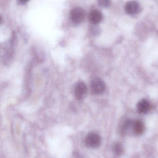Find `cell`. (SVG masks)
<instances>
[{
  "mask_svg": "<svg viewBox=\"0 0 158 158\" xmlns=\"http://www.w3.org/2000/svg\"><path fill=\"white\" fill-rule=\"evenodd\" d=\"M101 137L98 133L91 132L88 134L85 138V144L91 148H96L100 146Z\"/></svg>",
  "mask_w": 158,
  "mask_h": 158,
  "instance_id": "1",
  "label": "cell"
},
{
  "mask_svg": "<svg viewBox=\"0 0 158 158\" xmlns=\"http://www.w3.org/2000/svg\"><path fill=\"white\" fill-rule=\"evenodd\" d=\"M106 88L104 82L99 78H94L90 84L91 91L96 95L102 94Z\"/></svg>",
  "mask_w": 158,
  "mask_h": 158,
  "instance_id": "3",
  "label": "cell"
},
{
  "mask_svg": "<svg viewBox=\"0 0 158 158\" xmlns=\"http://www.w3.org/2000/svg\"><path fill=\"white\" fill-rule=\"evenodd\" d=\"M98 3L101 7L108 8L110 5V0H98Z\"/></svg>",
  "mask_w": 158,
  "mask_h": 158,
  "instance_id": "9",
  "label": "cell"
},
{
  "mask_svg": "<svg viewBox=\"0 0 158 158\" xmlns=\"http://www.w3.org/2000/svg\"><path fill=\"white\" fill-rule=\"evenodd\" d=\"M29 0H18L19 4H24L28 2Z\"/></svg>",
  "mask_w": 158,
  "mask_h": 158,
  "instance_id": "11",
  "label": "cell"
},
{
  "mask_svg": "<svg viewBox=\"0 0 158 158\" xmlns=\"http://www.w3.org/2000/svg\"><path fill=\"white\" fill-rule=\"evenodd\" d=\"M87 91V88L85 83L79 82L75 88V95L77 99L81 100L85 97Z\"/></svg>",
  "mask_w": 158,
  "mask_h": 158,
  "instance_id": "4",
  "label": "cell"
},
{
  "mask_svg": "<svg viewBox=\"0 0 158 158\" xmlns=\"http://www.w3.org/2000/svg\"><path fill=\"white\" fill-rule=\"evenodd\" d=\"M70 16L74 23L80 24L85 20V14L84 10L80 7H76L71 10Z\"/></svg>",
  "mask_w": 158,
  "mask_h": 158,
  "instance_id": "2",
  "label": "cell"
},
{
  "mask_svg": "<svg viewBox=\"0 0 158 158\" xmlns=\"http://www.w3.org/2000/svg\"><path fill=\"white\" fill-rule=\"evenodd\" d=\"M145 126L144 124L140 120L133 121L132 127V132L135 135H139L144 132Z\"/></svg>",
  "mask_w": 158,
  "mask_h": 158,
  "instance_id": "7",
  "label": "cell"
},
{
  "mask_svg": "<svg viewBox=\"0 0 158 158\" xmlns=\"http://www.w3.org/2000/svg\"><path fill=\"white\" fill-rule=\"evenodd\" d=\"M114 150L116 154H121L123 151V147L121 146V144L117 143L114 147Z\"/></svg>",
  "mask_w": 158,
  "mask_h": 158,
  "instance_id": "10",
  "label": "cell"
},
{
  "mask_svg": "<svg viewBox=\"0 0 158 158\" xmlns=\"http://www.w3.org/2000/svg\"><path fill=\"white\" fill-rule=\"evenodd\" d=\"M138 110L140 113H146L149 110L150 105L149 102L145 99L139 101L137 105Z\"/></svg>",
  "mask_w": 158,
  "mask_h": 158,
  "instance_id": "8",
  "label": "cell"
},
{
  "mask_svg": "<svg viewBox=\"0 0 158 158\" xmlns=\"http://www.w3.org/2000/svg\"><path fill=\"white\" fill-rule=\"evenodd\" d=\"M89 19L92 24H98L102 20V14L98 10H93L89 13Z\"/></svg>",
  "mask_w": 158,
  "mask_h": 158,
  "instance_id": "6",
  "label": "cell"
},
{
  "mask_svg": "<svg viewBox=\"0 0 158 158\" xmlns=\"http://www.w3.org/2000/svg\"><path fill=\"white\" fill-rule=\"evenodd\" d=\"M139 4L134 1L127 2L125 7L126 12L130 15L137 14L139 12Z\"/></svg>",
  "mask_w": 158,
  "mask_h": 158,
  "instance_id": "5",
  "label": "cell"
}]
</instances>
